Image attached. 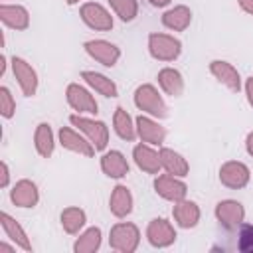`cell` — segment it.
I'll use <instances>...</instances> for the list:
<instances>
[{"label":"cell","mask_w":253,"mask_h":253,"mask_svg":"<svg viewBox=\"0 0 253 253\" xmlns=\"http://www.w3.org/2000/svg\"><path fill=\"white\" fill-rule=\"evenodd\" d=\"M113 130L117 132L119 138H123L126 142H132L134 138H138L136 136V123L123 107H117L113 113Z\"/></svg>","instance_id":"28"},{"label":"cell","mask_w":253,"mask_h":253,"mask_svg":"<svg viewBox=\"0 0 253 253\" xmlns=\"http://www.w3.org/2000/svg\"><path fill=\"white\" fill-rule=\"evenodd\" d=\"M146 47H148V53L152 59L156 61H164V63H170V61H176L182 53V42L170 34H164V32H152L148 34V42H146Z\"/></svg>","instance_id":"2"},{"label":"cell","mask_w":253,"mask_h":253,"mask_svg":"<svg viewBox=\"0 0 253 253\" xmlns=\"http://www.w3.org/2000/svg\"><path fill=\"white\" fill-rule=\"evenodd\" d=\"M158 87L168 97H180L184 93V75L176 67H162L156 75Z\"/></svg>","instance_id":"26"},{"label":"cell","mask_w":253,"mask_h":253,"mask_svg":"<svg viewBox=\"0 0 253 253\" xmlns=\"http://www.w3.org/2000/svg\"><path fill=\"white\" fill-rule=\"evenodd\" d=\"M10 202L16 208H36L40 202V190L38 184L30 178L18 180L10 190Z\"/></svg>","instance_id":"16"},{"label":"cell","mask_w":253,"mask_h":253,"mask_svg":"<svg viewBox=\"0 0 253 253\" xmlns=\"http://www.w3.org/2000/svg\"><path fill=\"white\" fill-rule=\"evenodd\" d=\"M109 245L119 253H134L140 245V229L132 221H119L109 231Z\"/></svg>","instance_id":"3"},{"label":"cell","mask_w":253,"mask_h":253,"mask_svg":"<svg viewBox=\"0 0 253 253\" xmlns=\"http://www.w3.org/2000/svg\"><path fill=\"white\" fill-rule=\"evenodd\" d=\"M245 150H247V154L253 158V130L247 132V136H245Z\"/></svg>","instance_id":"37"},{"label":"cell","mask_w":253,"mask_h":253,"mask_svg":"<svg viewBox=\"0 0 253 253\" xmlns=\"http://www.w3.org/2000/svg\"><path fill=\"white\" fill-rule=\"evenodd\" d=\"M243 91H245V97H247L249 107L253 109V75L245 79V83H243Z\"/></svg>","instance_id":"35"},{"label":"cell","mask_w":253,"mask_h":253,"mask_svg":"<svg viewBox=\"0 0 253 253\" xmlns=\"http://www.w3.org/2000/svg\"><path fill=\"white\" fill-rule=\"evenodd\" d=\"M121 22H132L138 16V0H107Z\"/></svg>","instance_id":"31"},{"label":"cell","mask_w":253,"mask_h":253,"mask_svg":"<svg viewBox=\"0 0 253 253\" xmlns=\"http://www.w3.org/2000/svg\"><path fill=\"white\" fill-rule=\"evenodd\" d=\"M160 20H162V26L166 30H170V32H184L192 24V10L186 4H178V6L168 8L162 14Z\"/></svg>","instance_id":"25"},{"label":"cell","mask_w":253,"mask_h":253,"mask_svg":"<svg viewBox=\"0 0 253 253\" xmlns=\"http://www.w3.org/2000/svg\"><path fill=\"white\" fill-rule=\"evenodd\" d=\"M217 178L221 182V186L229 188V190H241L249 184L251 180V170L245 162L241 160H227L219 166Z\"/></svg>","instance_id":"7"},{"label":"cell","mask_w":253,"mask_h":253,"mask_svg":"<svg viewBox=\"0 0 253 253\" xmlns=\"http://www.w3.org/2000/svg\"><path fill=\"white\" fill-rule=\"evenodd\" d=\"M65 101L67 105L77 113V115H97L99 113V105L91 93V89L79 85V83H69L65 87Z\"/></svg>","instance_id":"5"},{"label":"cell","mask_w":253,"mask_h":253,"mask_svg":"<svg viewBox=\"0 0 253 253\" xmlns=\"http://www.w3.org/2000/svg\"><path fill=\"white\" fill-rule=\"evenodd\" d=\"M59 223L67 235H79L87 225V213L77 206L63 208L59 213Z\"/></svg>","instance_id":"27"},{"label":"cell","mask_w":253,"mask_h":253,"mask_svg":"<svg viewBox=\"0 0 253 253\" xmlns=\"http://www.w3.org/2000/svg\"><path fill=\"white\" fill-rule=\"evenodd\" d=\"M0 22L16 32H24L30 26V12L22 4H0Z\"/></svg>","instance_id":"19"},{"label":"cell","mask_w":253,"mask_h":253,"mask_svg":"<svg viewBox=\"0 0 253 253\" xmlns=\"http://www.w3.org/2000/svg\"><path fill=\"white\" fill-rule=\"evenodd\" d=\"M0 251H4V253H14V251H16V245H14V243H12V245H8V243L0 241Z\"/></svg>","instance_id":"39"},{"label":"cell","mask_w":253,"mask_h":253,"mask_svg":"<svg viewBox=\"0 0 253 253\" xmlns=\"http://www.w3.org/2000/svg\"><path fill=\"white\" fill-rule=\"evenodd\" d=\"M101 243H103V231L101 227L93 225V227H85L79 237L75 239L73 243V251L75 253H95L101 249Z\"/></svg>","instance_id":"30"},{"label":"cell","mask_w":253,"mask_h":253,"mask_svg":"<svg viewBox=\"0 0 253 253\" xmlns=\"http://www.w3.org/2000/svg\"><path fill=\"white\" fill-rule=\"evenodd\" d=\"M81 79L85 81V85H87L91 91H95V93H99V95H103V97H111V99L119 97V87H117V83H115L111 77H107L105 73L85 69V71H81Z\"/></svg>","instance_id":"23"},{"label":"cell","mask_w":253,"mask_h":253,"mask_svg":"<svg viewBox=\"0 0 253 253\" xmlns=\"http://www.w3.org/2000/svg\"><path fill=\"white\" fill-rule=\"evenodd\" d=\"M170 2H172V0H148V4L154 6V8H166Z\"/></svg>","instance_id":"38"},{"label":"cell","mask_w":253,"mask_h":253,"mask_svg":"<svg viewBox=\"0 0 253 253\" xmlns=\"http://www.w3.org/2000/svg\"><path fill=\"white\" fill-rule=\"evenodd\" d=\"M136 123V136L140 142L152 144V146H162L166 140V128L158 123V119L150 117V115H138L134 119Z\"/></svg>","instance_id":"14"},{"label":"cell","mask_w":253,"mask_h":253,"mask_svg":"<svg viewBox=\"0 0 253 253\" xmlns=\"http://www.w3.org/2000/svg\"><path fill=\"white\" fill-rule=\"evenodd\" d=\"M101 170L107 178H113V180H123L130 166H128V160L126 156L121 152V150H107L103 152L101 156Z\"/></svg>","instance_id":"21"},{"label":"cell","mask_w":253,"mask_h":253,"mask_svg":"<svg viewBox=\"0 0 253 253\" xmlns=\"http://www.w3.org/2000/svg\"><path fill=\"white\" fill-rule=\"evenodd\" d=\"M160 154V164H162V170L166 174H172V176H178V178H186L190 174V164L188 160L176 152L174 148H168V146H160L158 150Z\"/></svg>","instance_id":"24"},{"label":"cell","mask_w":253,"mask_h":253,"mask_svg":"<svg viewBox=\"0 0 253 253\" xmlns=\"http://www.w3.org/2000/svg\"><path fill=\"white\" fill-rule=\"evenodd\" d=\"M10 67H12V75L20 87V91L26 95V97H34L38 93V85H40V79H38V71L32 67L30 61H26L24 57H12L10 59Z\"/></svg>","instance_id":"9"},{"label":"cell","mask_w":253,"mask_h":253,"mask_svg":"<svg viewBox=\"0 0 253 253\" xmlns=\"http://www.w3.org/2000/svg\"><path fill=\"white\" fill-rule=\"evenodd\" d=\"M57 140H59V144H61L65 150H69V152H75V154L85 156V158L95 156V150H97V148L93 146V142H91L81 130L73 128V125H71V126H61L59 132H57Z\"/></svg>","instance_id":"10"},{"label":"cell","mask_w":253,"mask_h":253,"mask_svg":"<svg viewBox=\"0 0 253 253\" xmlns=\"http://www.w3.org/2000/svg\"><path fill=\"white\" fill-rule=\"evenodd\" d=\"M34 148L42 158H49L55 150V134L51 130V125L40 123L34 130Z\"/></svg>","instance_id":"29"},{"label":"cell","mask_w":253,"mask_h":253,"mask_svg":"<svg viewBox=\"0 0 253 253\" xmlns=\"http://www.w3.org/2000/svg\"><path fill=\"white\" fill-rule=\"evenodd\" d=\"M132 101H134V107L144 113V115H150L154 119H166L168 117V105L162 97V93L152 85V83H142L134 89V95H132Z\"/></svg>","instance_id":"1"},{"label":"cell","mask_w":253,"mask_h":253,"mask_svg":"<svg viewBox=\"0 0 253 253\" xmlns=\"http://www.w3.org/2000/svg\"><path fill=\"white\" fill-rule=\"evenodd\" d=\"M210 73L215 77L217 83H221L223 87H227L233 93H239L243 89V81H241L237 67L225 59H211L210 61Z\"/></svg>","instance_id":"15"},{"label":"cell","mask_w":253,"mask_h":253,"mask_svg":"<svg viewBox=\"0 0 253 253\" xmlns=\"http://www.w3.org/2000/svg\"><path fill=\"white\" fill-rule=\"evenodd\" d=\"M69 123L77 130H81L93 142V146L97 150H105L107 148V144H109V126L103 121H97V119H93L89 115H77V113H73L69 117Z\"/></svg>","instance_id":"4"},{"label":"cell","mask_w":253,"mask_h":253,"mask_svg":"<svg viewBox=\"0 0 253 253\" xmlns=\"http://www.w3.org/2000/svg\"><path fill=\"white\" fill-rule=\"evenodd\" d=\"M237 4H239V8H241L245 14L253 16V0H237Z\"/></svg>","instance_id":"36"},{"label":"cell","mask_w":253,"mask_h":253,"mask_svg":"<svg viewBox=\"0 0 253 253\" xmlns=\"http://www.w3.org/2000/svg\"><path fill=\"white\" fill-rule=\"evenodd\" d=\"M79 2H81V0H65L67 6H75V4H79Z\"/></svg>","instance_id":"41"},{"label":"cell","mask_w":253,"mask_h":253,"mask_svg":"<svg viewBox=\"0 0 253 253\" xmlns=\"http://www.w3.org/2000/svg\"><path fill=\"white\" fill-rule=\"evenodd\" d=\"M0 225H2V231L6 233V237L22 251H32V241L26 233V229L20 225L18 219H14L10 213L2 211L0 213Z\"/></svg>","instance_id":"22"},{"label":"cell","mask_w":253,"mask_h":253,"mask_svg":"<svg viewBox=\"0 0 253 253\" xmlns=\"http://www.w3.org/2000/svg\"><path fill=\"white\" fill-rule=\"evenodd\" d=\"M237 249H239L241 253H253V225H251V223H243V225H241Z\"/></svg>","instance_id":"33"},{"label":"cell","mask_w":253,"mask_h":253,"mask_svg":"<svg viewBox=\"0 0 253 253\" xmlns=\"http://www.w3.org/2000/svg\"><path fill=\"white\" fill-rule=\"evenodd\" d=\"M132 208H134V198H132L130 190L125 184H117L111 190V196H109V210H111V213L115 217H119V219H125L126 215L132 213Z\"/></svg>","instance_id":"20"},{"label":"cell","mask_w":253,"mask_h":253,"mask_svg":"<svg viewBox=\"0 0 253 253\" xmlns=\"http://www.w3.org/2000/svg\"><path fill=\"white\" fill-rule=\"evenodd\" d=\"M79 18L87 28L95 32H111L115 24L111 12L99 2H83L79 8Z\"/></svg>","instance_id":"6"},{"label":"cell","mask_w":253,"mask_h":253,"mask_svg":"<svg viewBox=\"0 0 253 253\" xmlns=\"http://www.w3.org/2000/svg\"><path fill=\"white\" fill-rule=\"evenodd\" d=\"M0 115H2V119H6V121L16 115V99H14L12 91H10L6 85L0 87Z\"/></svg>","instance_id":"32"},{"label":"cell","mask_w":253,"mask_h":253,"mask_svg":"<svg viewBox=\"0 0 253 253\" xmlns=\"http://www.w3.org/2000/svg\"><path fill=\"white\" fill-rule=\"evenodd\" d=\"M132 160L138 166V170H142L144 174H160V170H162L160 154L152 144L138 142L132 148Z\"/></svg>","instance_id":"17"},{"label":"cell","mask_w":253,"mask_h":253,"mask_svg":"<svg viewBox=\"0 0 253 253\" xmlns=\"http://www.w3.org/2000/svg\"><path fill=\"white\" fill-rule=\"evenodd\" d=\"M172 217H174V223L182 229H192L200 223V217H202V210L200 206L194 202V200H180L174 204L172 208Z\"/></svg>","instance_id":"18"},{"label":"cell","mask_w":253,"mask_h":253,"mask_svg":"<svg viewBox=\"0 0 253 253\" xmlns=\"http://www.w3.org/2000/svg\"><path fill=\"white\" fill-rule=\"evenodd\" d=\"M213 215L215 219L225 227V229H237L245 223V208L241 202L237 200H221L215 204V210H213Z\"/></svg>","instance_id":"13"},{"label":"cell","mask_w":253,"mask_h":253,"mask_svg":"<svg viewBox=\"0 0 253 253\" xmlns=\"http://www.w3.org/2000/svg\"><path fill=\"white\" fill-rule=\"evenodd\" d=\"M10 186V166L6 160L0 162V188H8Z\"/></svg>","instance_id":"34"},{"label":"cell","mask_w":253,"mask_h":253,"mask_svg":"<svg viewBox=\"0 0 253 253\" xmlns=\"http://www.w3.org/2000/svg\"><path fill=\"white\" fill-rule=\"evenodd\" d=\"M144 237L154 249H166V247L174 245L178 233H176V227L172 225V221H168L164 217H154L148 221Z\"/></svg>","instance_id":"8"},{"label":"cell","mask_w":253,"mask_h":253,"mask_svg":"<svg viewBox=\"0 0 253 253\" xmlns=\"http://www.w3.org/2000/svg\"><path fill=\"white\" fill-rule=\"evenodd\" d=\"M85 53L105 67H115L121 59V47L107 40H89L83 43Z\"/></svg>","instance_id":"12"},{"label":"cell","mask_w":253,"mask_h":253,"mask_svg":"<svg viewBox=\"0 0 253 253\" xmlns=\"http://www.w3.org/2000/svg\"><path fill=\"white\" fill-rule=\"evenodd\" d=\"M6 65H8V57L2 53V55H0V77L6 73Z\"/></svg>","instance_id":"40"},{"label":"cell","mask_w":253,"mask_h":253,"mask_svg":"<svg viewBox=\"0 0 253 253\" xmlns=\"http://www.w3.org/2000/svg\"><path fill=\"white\" fill-rule=\"evenodd\" d=\"M152 186H154L156 196H160L162 200L172 202V204H176L188 196V184L182 178L172 176V174H156Z\"/></svg>","instance_id":"11"}]
</instances>
